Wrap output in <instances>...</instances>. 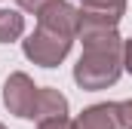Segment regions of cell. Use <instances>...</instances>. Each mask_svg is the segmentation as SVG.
<instances>
[{
  "mask_svg": "<svg viewBox=\"0 0 132 129\" xmlns=\"http://www.w3.org/2000/svg\"><path fill=\"white\" fill-rule=\"evenodd\" d=\"M83 55L74 64V80L83 89H108L120 80L123 68V46L117 28H83Z\"/></svg>",
  "mask_w": 132,
  "mask_h": 129,
  "instance_id": "cell-1",
  "label": "cell"
},
{
  "mask_svg": "<svg viewBox=\"0 0 132 129\" xmlns=\"http://www.w3.org/2000/svg\"><path fill=\"white\" fill-rule=\"evenodd\" d=\"M77 34H80V9H74L65 0H52L37 15V31L25 40V55L40 68H55L71 52Z\"/></svg>",
  "mask_w": 132,
  "mask_h": 129,
  "instance_id": "cell-2",
  "label": "cell"
},
{
  "mask_svg": "<svg viewBox=\"0 0 132 129\" xmlns=\"http://www.w3.org/2000/svg\"><path fill=\"white\" fill-rule=\"evenodd\" d=\"M3 104L22 117V120H46V117H65L68 98L59 89H40L34 86L28 74H12L3 86Z\"/></svg>",
  "mask_w": 132,
  "mask_h": 129,
  "instance_id": "cell-3",
  "label": "cell"
},
{
  "mask_svg": "<svg viewBox=\"0 0 132 129\" xmlns=\"http://www.w3.org/2000/svg\"><path fill=\"white\" fill-rule=\"evenodd\" d=\"M80 3V31L83 28H117L126 0H77Z\"/></svg>",
  "mask_w": 132,
  "mask_h": 129,
  "instance_id": "cell-4",
  "label": "cell"
},
{
  "mask_svg": "<svg viewBox=\"0 0 132 129\" xmlns=\"http://www.w3.org/2000/svg\"><path fill=\"white\" fill-rule=\"evenodd\" d=\"M77 129H123L120 123V114H117V101H104V104H92L86 108L77 120Z\"/></svg>",
  "mask_w": 132,
  "mask_h": 129,
  "instance_id": "cell-5",
  "label": "cell"
},
{
  "mask_svg": "<svg viewBox=\"0 0 132 129\" xmlns=\"http://www.w3.org/2000/svg\"><path fill=\"white\" fill-rule=\"evenodd\" d=\"M25 34V19L15 9H0V43H12Z\"/></svg>",
  "mask_w": 132,
  "mask_h": 129,
  "instance_id": "cell-6",
  "label": "cell"
},
{
  "mask_svg": "<svg viewBox=\"0 0 132 129\" xmlns=\"http://www.w3.org/2000/svg\"><path fill=\"white\" fill-rule=\"evenodd\" d=\"M37 129H77V126H74V120H68V114H65V117H46V120H40Z\"/></svg>",
  "mask_w": 132,
  "mask_h": 129,
  "instance_id": "cell-7",
  "label": "cell"
},
{
  "mask_svg": "<svg viewBox=\"0 0 132 129\" xmlns=\"http://www.w3.org/2000/svg\"><path fill=\"white\" fill-rule=\"evenodd\" d=\"M117 114H120L123 129H132V98L129 101H117Z\"/></svg>",
  "mask_w": 132,
  "mask_h": 129,
  "instance_id": "cell-8",
  "label": "cell"
},
{
  "mask_svg": "<svg viewBox=\"0 0 132 129\" xmlns=\"http://www.w3.org/2000/svg\"><path fill=\"white\" fill-rule=\"evenodd\" d=\"M15 3H19L22 9H28V12H34V15H40V12H43V9H46V6H49L52 0H15Z\"/></svg>",
  "mask_w": 132,
  "mask_h": 129,
  "instance_id": "cell-9",
  "label": "cell"
},
{
  "mask_svg": "<svg viewBox=\"0 0 132 129\" xmlns=\"http://www.w3.org/2000/svg\"><path fill=\"white\" fill-rule=\"evenodd\" d=\"M123 68L132 74V40H126V46H123Z\"/></svg>",
  "mask_w": 132,
  "mask_h": 129,
  "instance_id": "cell-10",
  "label": "cell"
},
{
  "mask_svg": "<svg viewBox=\"0 0 132 129\" xmlns=\"http://www.w3.org/2000/svg\"><path fill=\"white\" fill-rule=\"evenodd\" d=\"M0 129H3V123H0Z\"/></svg>",
  "mask_w": 132,
  "mask_h": 129,
  "instance_id": "cell-11",
  "label": "cell"
}]
</instances>
